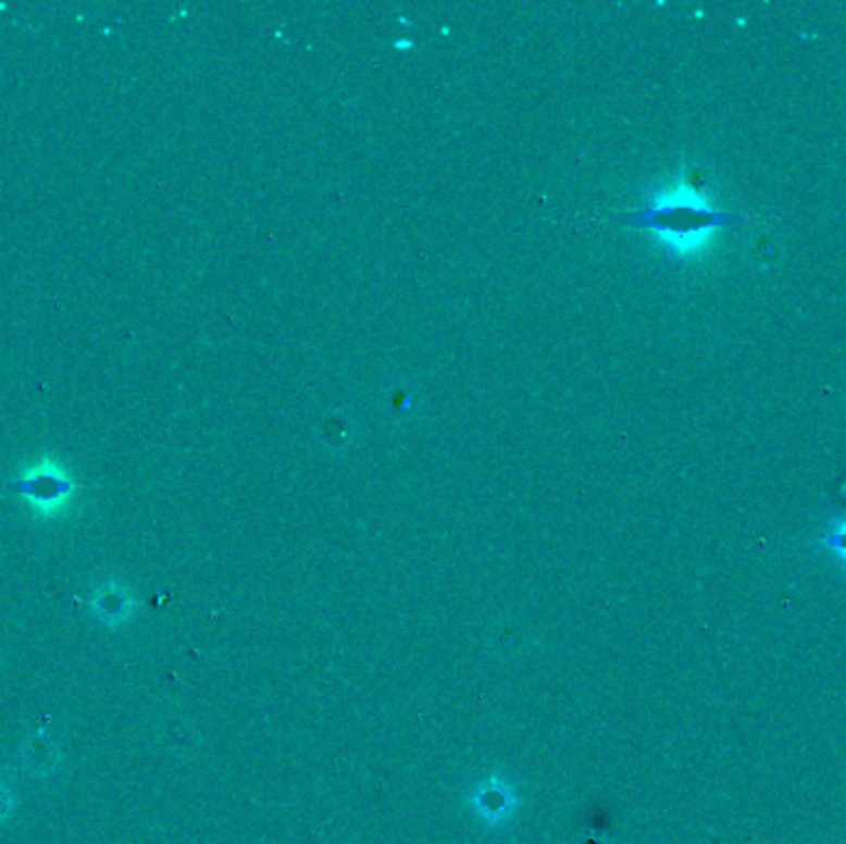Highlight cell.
Returning a JSON list of instances; mask_svg holds the SVG:
<instances>
[{
  "mask_svg": "<svg viewBox=\"0 0 846 844\" xmlns=\"http://www.w3.org/2000/svg\"><path fill=\"white\" fill-rule=\"evenodd\" d=\"M621 226L651 231L673 263H683L718 228H733L745 221L743 215L718 211L696 184L679 182L669 188H654L646 203L634 211L611 215Z\"/></svg>",
  "mask_w": 846,
  "mask_h": 844,
  "instance_id": "6da1fadb",
  "label": "cell"
},
{
  "mask_svg": "<svg viewBox=\"0 0 846 844\" xmlns=\"http://www.w3.org/2000/svg\"><path fill=\"white\" fill-rule=\"evenodd\" d=\"M510 795L506 793V787L502 785H485L481 790V797H478V810H481V817H485V820H506V807L510 805Z\"/></svg>",
  "mask_w": 846,
  "mask_h": 844,
  "instance_id": "3957f363",
  "label": "cell"
},
{
  "mask_svg": "<svg viewBox=\"0 0 846 844\" xmlns=\"http://www.w3.org/2000/svg\"><path fill=\"white\" fill-rule=\"evenodd\" d=\"M124 605H127V601L122 599L120 589H114V587H112V589H104L102 595H99V599H97L99 615H110L112 619H114V609H116V612H120V609H122Z\"/></svg>",
  "mask_w": 846,
  "mask_h": 844,
  "instance_id": "277c9868",
  "label": "cell"
},
{
  "mask_svg": "<svg viewBox=\"0 0 846 844\" xmlns=\"http://www.w3.org/2000/svg\"><path fill=\"white\" fill-rule=\"evenodd\" d=\"M11 491L17 493L33 513L40 518H58L70 508L75 498L77 483L72 473L62 466L55 456H40L38 461L25 466V469L11 481Z\"/></svg>",
  "mask_w": 846,
  "mask_h": 844,
  "instance_id": "7a4b0ae2",
  "label": "cell"
}]
</instances>
